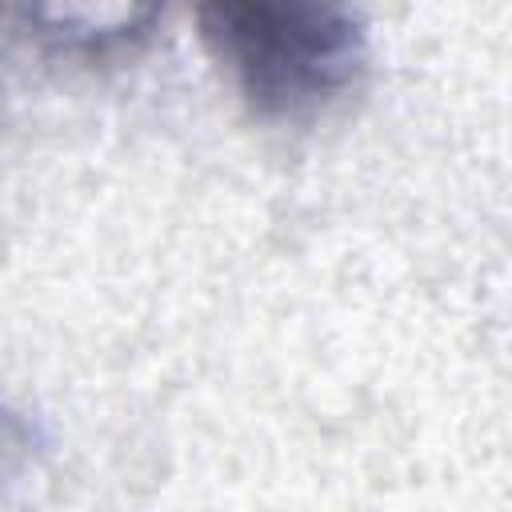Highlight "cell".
<instances>
[{
	"mask_svg": "<svg viewBox=\"0 0 512 512\" xmlns=\"http://www.w3.org/2000/svg\"><path fill=\"white\" fill-rule=\"evenodd\" d=\"M200 32L248 108L268 120L320 112L368 56L360 12L336 4H208Z\"/></svg>",
	"mask_w": 512,
	"mask_h": 512,
	"instance_id": "obj_1",
	"label": "cell"
},
{
	"mask_svg": "<svg viewBox=\"0 0 512 512\" xmlns=\"http://www.w3.org/2000/svg\"><path fill=\"white\" fill-rule=\"evenodd\" d=\"M32 448H36L32 424L0 400V496L24 476V468L32 464Z\"/></svg>",
	"mask_w": 512,
	"mask_h": 512,
	"instance_id": "obj_2",
	"label": "cell"
}]
</instances>
